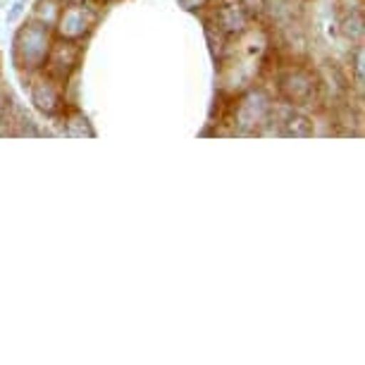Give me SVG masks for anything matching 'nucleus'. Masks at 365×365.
Returning a JSON list of instances; mask_svg holds the SVG:
<instances>
[{"mask_svg": "<svg viewBox=\"0 0 365 365\" xmlns=\"http://www.w3.org/2000/svg\"><path fill=\"white\" fill-rule=\"evenodd\" d=\"M88 24H91V17H86L84 8H72V10H67L63 15L60 31H63L65 36H70V38H77L88 29Z\"/></svg>", "mask_w": 365, "mask_h": 365, "instance_id": "1", "label": "nucleus"}, {"mask_svg": "<svg viewBox=\"0 0 365 365\" xmlns=\"http://www.w3.org/2000/svg\"><path fill=\"white\" fill-rule=\"evenodd\" d=\"M24 38L29 41V51H26V63H34V60H43L46 53H48V46H46V34L41 29H29L24 34Z\"/></svg>", "mask_w": 365, "mask_h": 365, "instance_id": "2", "label": "nucleus"}]
</instances>
